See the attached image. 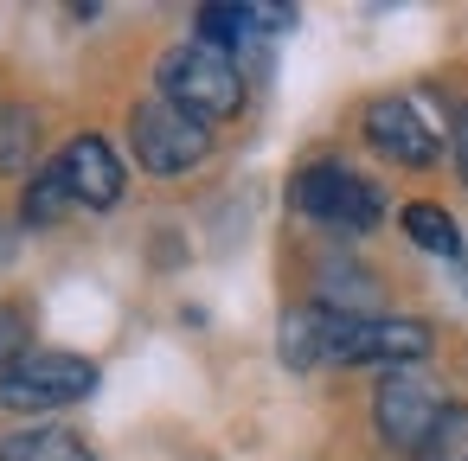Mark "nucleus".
<instances>
[{"instance_id": "8", "label": "nucleus", "mask_w": 468, "mask_h": 461, "mask_svg": "<svg viewBox=\"0 0 468 461\" xmlns=\"http://www.w3.org/2000/svg\"><path fill=\"white\" fill-rule=\"evenodd\" d=\"M58 167H65V186H71L78 205H90V212L122 205V161H116V148L103 135H71Z\"/></svg>"}, {"instance_id": "17", "label": "nucleus", "mask_w": 468, "mask_h": 461, "mask_svg": "<svg viewBox=\"0 0 468 461\" xmlns=\"http://www.w3.org/2000/svg\"><path fill=\"white\" fill-rule=\"evenodd\" d=\"M455 167L468 180V103H455Z\"/></svg>"}, {"instance_id": "14", "label": "nucleus", "mask_w": 468, "mask_h": 461, "mask_svg": "<svg viewBox=\"0 0 468 461\" xmlns=\"http://www.w3.org/2000/svg\"><path fill=\"white\" fill-rule=\"evenodd\" d=\"M39 148V116L33 110H0V173H27Z\"/></svg>"}, {"instance_id": "13", "label": "nucleus", "mask_w": 468, "mask_h": 461, "mask_svg": "<svg viewBox=\"0 0 468 461\" xmlns=\"http://www.w3.org/2000/svg\"><path fill=\"white\" fill-rule=\"evenodd\" d=\"M71 205H78V199H71V186H65V167L52 161V167H39V173H33L27 205H20V212H27V225H58Z\"/></svg>"}, {"instance_id": "9", "label": "nucleus", "mask_w": 468, "mask_h": 461, "mask_svg": "<svg viewBox=\"0 0 468 461\" xmlns=\"http://www.w3.org/2000/svg\"><path fill=\"white\" fill-rule=\"evenodd\" d=\"M340 320H346V314H327L321 301H314V308H289V314H282V365H289V372L321 365V359L334 352V340H340Z\"/></svg>"}, {"instance_id": "7", "label": "nucleus", "mask_w": 468, "mask_h": 461, "mask_svg": "<svg viewBox=\"0 0 468 461\" xmlns=\"http://www.w3.org/2000/svg\"><path fill=\"white\" fill-rule=\"evenodd\" d=\"M366 141L391 167H430L436 161V135H430V122L417 116L410 97H372L366 103Z\"/></svg>"}, {"instance_id": "1", "label": "nucleus", "mask_w": 468, "mask_h": 461, "mask_svg": "<svg viewBox=\"0 0 468 461\" xmlns=\"http://www.w3.org/2000/svg\"><path fill=\"white\" fill-rule=\"evenodd\" d=\"M154 78H161V97H167L174 110L199 116V122H225V116L244 110V78H238V65H231L225 52L199 46V39L174 46Z\"/></svg>"}, {"instance_id": "11", "label": "nucleus", "mask_w": 468, "mask_h": 461, "mask_svg": "<svg viewBox=\"0 0 468 461\" xmlns=\"http://www.w3.org/2000/svg\"><path fill=\"white\" fill-rule=\"evenodd\" d=\"M398 225H404V237H410L417 250H430V257H462L455 218H449L442 205H430V199H410V205L398 212Z\"/></svg>"}, {"instance_id": "10", "label": "nucleus", "mask_w": 468, "mask_h": 461, "mask_svg": "<svg viewBox=\"0 0 468 461\" xmlns=\"http://www.w3.org/2000/svg\"><path fill=\"white\" fill-rule=\"evenodd\" d=\"M0 461H97V455L84 448L78 429H65V423H33V429L0 435Z\"/></svg>"}, {"instance_id": "5", "label": "nucleus", "mask_w": 468, "mask_h": 461, "mask_svg": "<svg viewBox=\"0 0 468 461\" xmlns=\"http://www.w3.org/2000/svg\"><path fill=\"white\" fill-rule=\"evenodd\" d=\"M430 346H436L430 320L372 314V320H340V340H334L327 359H340V365H391V372H404V365L430 359Z\"/></svg>"}, {"instance_id": "6", "label": "nucleus", "mask_w": 468, "mask_h": 461, "mask_svg": "<svg viewBox=\"0 0 468 461\" xmlns=\"http://www.w3.org/2000/svg\"><path fill=\"white\" fill-rule=\"evenodd\" d=\"M436 416H442L436 384H423L417 372H385V378H378V391H372V429H378L385 448L417 455V448L430 442Z\"/></svg>"}, {"instance_id": "16", "label": "nucleus", "mask_w": 468, "mask_h": 461, "mask_svg": "<svg viewBox=\"0 0 468 461\" xmlns=\"http://www.w3.org/2000/svg\"><path fill=\"white\" fill-rule=\"evenodd\" d=\"M33 320H27V308H0V372H14L33 346Z\"/></svg>"}, {"instance_id": "15", "label": "nucleus", "mask_w": 468, "mask_h": 461, "mask_svg": "<svg viewBox=\"0 0 468 461\" xmlns=\"http://www.w3.org/2000/svg\"><path fill=\"white\" fill-rule=\"evenodd\" d=\"M417 455L423 461H468V403H442V416Z\"/></svg>"}, {"instance_id": "4", "label": "nucleus", "mask_w": 468, "mask_h": 461, "mask_svg": "<svg viewBox=\"0 0 468 461\" xmlns=\"http://www.w3.org/2000/svg\"><path fill=\"white\" fill-rule=\"evenodd\" d=\"M129 141H135V161H142L148 173H161V180H167V173H186V167H199V161L212 154V129H206L199 116L174 110L167 97L135 103Z\"/></svg>"}, {"instance_id": "12", "label": "nucleus", "mask_w": 468, "mask_h": 461, "mask_svg": "<svg viewBox=\"0 0 468 461\" xmlns=\"http://www.w3.org/2000/svg\"><path fill=\"white\" fill-rule=\"evenodd\" d=\"M193 33H199V46L231 52V46H244L257 33V7H225V0H212V7L193 14Z\"/></svg>"}, {"instance_id": "2", "label": "nucleus", "mask_w": 468, "mask_h": 461, "mask_svg": "<svg viewBox=\"0 0 468 461\" xmlns=\"http://www.w3.org/2000/svg\"><path fill=\"white\" fill-rule=\"evenodd\" d=\"M289 199H295L302 218H314V225H327V231H346V237H359V231H372V225L385 218V193H378L366 173L340 167V161L302 167L295 186H289Z\"/></svg>"}, {"instance_id": "3", "label": "nucleus", "mask_w": 468, "mask_h": 461, "mask_svg": "<svg viewBox=\"0 0 468 461\" xmlns=\"http://www.w3.org/2000/svg\"><path fill=\"white\" fill-rule=\"evenodd\" d=\"M97 365L78 359V352H46L33 346L14 372H0V410H20V416H39V410H65V403H84L97 391Z\"/></svg>"}]
</instances>
